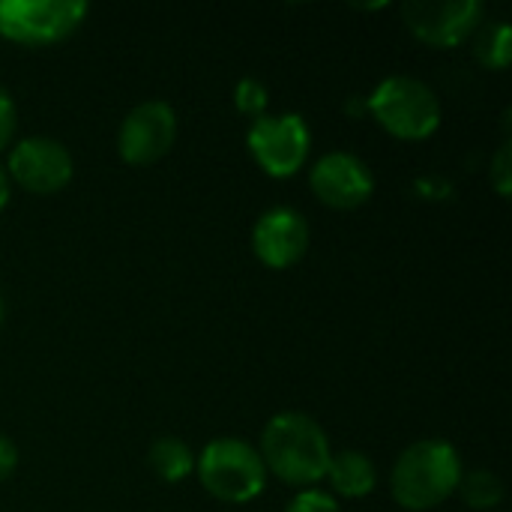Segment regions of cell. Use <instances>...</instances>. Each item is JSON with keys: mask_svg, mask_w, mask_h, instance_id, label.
Returning a JSON list of instances; mask_svg holds the SVG:
<instances>
[{"mask_svg": "<svg viewBox=\"0 0 512 512\" xmlns=\"http://www.w3.org/2000/svg\"><path fill=\"white\" fill-rule=\"evenodd\" d=\"M258 456L267 474H273L285 486L315 489V483H321L327 474L333 450L327 432L315 417L300 411H282L267 420Z\"/></svg>", "mask_w": 512, "mask_h": 512, "instance_id": "6da1fadb", "label": "cell"}, {"mask_svg": "<svg viewBox=\"0 0 512 512\" xmlns=\"http://www.w3.org/2000/svg\"><path fill=\"white\" fill-rule=\"evenodd\" d=\"M462 474V459L453 444L441 438H423L405 447L396 459L390 474V492L402 510H435L459 489Z\"/></svg>", "mask_w": 512, "mask_h": 512, "instance_id": "7a4b0ae2", "label": "cell"}, {"mask_svg": "<svg viewBox=\"0 0 512 512\" xmlns=\"http://www.w3.org/2000/svg\"><path fill=\"white\" fill-rule=\"evenodd\" d=\"M372 117L393 138L423 141L432 138L441 126V99L438 93L411 75H390L378 81L372 96L366 99Z\"/></svg>", "mask_w": 512, "mask_h": 512, "instance_id": "3957f363", "label": "cell"}, {"mask_svg": "<svg viewBox=\"0 0 512 512\" xmlns=\"http://www.w3.org/2000/svg\"><path fill=\"white\" fill-rule=\"evenodd\" d=\"M201 486L225 504H249L267 486V468L258 450L240 438H216L195 456Z\"/></svg>", "mask_w": 512, "mask_h": 512, "instance_id": "277c9868", "label": "cell"}, {"mask_svg": "<svg viewBox=\"0 0 512 512\" xmlns=\"http://www.w3.org/2000/svg\"><path fill=\"white\" fill-rule=\"evenodd\" d=\"M87 18L84 0H0V36L18 45H51Z\"/></svg>", "mask_w": 512, "mask_h": 512, "instance_id": "5b68a950", "label": "cell"}, {"mask_svg": "<svg viewBox=\"0 0 512 512\" xmlns=\"http://www.w3.org/2000/svg\"><path fill=\"white\" fill-rule=\"evenodd\" d=\"M246 144L264 174L285 180V177H294L306 165L309 147H312V132L306 126V120L294 111L264 114V117L252 120Z\"/></svg>", "mask_w": 512, "mask_h": 512, "instance_id": "8992f818", "label": "cell"}, {"mask_svg": "<svg viewBox=\"0 0 512 512\" xmlns=\"http://www.w3.org/2000/svg\"><path fill=\"white\" fill-rule=\"evenodd\" d=\"M177 141V111L165 99L138 102L117 129V153L126 165H153Z\"/></svg>", "mask_w": 512, "mask_h": 512, "instance_id": "52a82bcc", "label": "cell"}, {"mask_svg": "<svg viewBox=\"0 0 512 512\" xmlns=\"http://www.w3.org/2000/svg\"><path fill=\"white\" fill-rule=\"evenodd\" d=\"M402 15L420 42L453 48L483 24L486 6L480 0H408Z\"/></svg>", "mask_w": 512, "mask_h": 512, "instance_id": "ba28073f", "label": "cell"}, {"mask_svg": "<svg viewBox=\"0 0 512 512\" xmlns=\"http://www.w3.org/2000/svg\"><path fill=\"white\" fill-rule=\"evenodd\" d=\"M6 168H9L6 174L21 189L33 195H54L72 180L75 165L63 141L48 138V135H33V138H21L12 147Z\"/></svg>", "mask_w": 512, "mask_h": 512, "instance_id": "9c48e42d", "label": "cell"}, {"mask_svg": "<svg viewBox=\"0 0 512 512\" xmlns=\"http://www.w3.org/2000/svg\"><path fill=\"white\" fill-rule=\"evenodd\" d=\"M309 186L333 210H357L363 207L375 192V174L372 168L348 150L324 153L309 174Z\"/></svg>", "mask_w": 512, "mask_h": 512, "instance_id": "30bf717a", "label": "cell"}, {"mask_svg": "<svg viewBox=\"0 0 512 512\" xmlns=\"http://www.w3.org/2000/svg\"><path fill=\"white\" fill-rule=\"evenodd\" d=\"M252 249L258 261L270 270L294 267L309 249V222L294 207H270L258 216L252 228Z\"/></svg>", "mask_w": 512, "mask_h": 512, "instance_id": "8fae6325", "label": "cell"}, {"mask_svg": "<svg viewBox=\"0 0 512 512\" xmlns=\"http://www.w3.org/2000/svg\"><path fill=\"white\" fill-rule=\"evenodd\" d=\"M333 486L336 495L342 498H366L375 483H378V471L369 462V456H363L360 450H342L330 456L327 474H324Z\"/></svg>", "mask_w": 512, "mask_h": 512, "instance_id": "7c38bea8", "label": "cell"}, {"mask_svg": "<svg viewBox=\"0 0 512 512\" xmlns=\"http://www.w3.org/2000/svg\"><path fill=\"white\" fill-rule=\"evenodd\" d=\"M147 462L153 468V474L162 483H183L186 477L195 474V453L189 450L186 441L174 438V435H162L150 444Z\"/></svg>", "mask_w": 512, "mask_h": 512, "instance_id": "4fadbf2b", "label": "cell"}, {"mask_svg": "<svg viewBox=\"0 0 512 512\" xmlns=\"http://www.w3.org/2000/svg\"><path fill=\"white\" fill-rule=\"evenodd\" d=\"M456 492L462 495V501L471 510H495L504 501V483H501V477L495 471H486V468H477V471L462 474Z\"/></svg>", "mask_w": 512, "mask_h": 512, "instance_id": "5bb4252c", "label": "cell"}, {"mask_svg": "<svg viewBox=\"0 0 512 512\" xmlns=\"http://www.w3.org/2000/svg\"><path fill=\"white\" fill-rule=\"evenodd\" d=\"M477 60L489 69H507L512 60V30L507 21H489L480 27L477 36V48H474Z\"/></svg>", "mask_w": 512, "mask_h": 512, "instance_id": "9a60e30c", "label": "cell"}, {"mask_svg": "<svg viewBox=\"0 0 512 512\" xmlns=\"http://www.w3.org/2000/svg\"><path fill=\"white\" fill-rule=\"evenodd\" d=\"M234 105H237L240 114H246L252 120L264 117L267 114V105H270V93H267L264 81H258L252 75L240 78L237 87H234Z\"/></svg>", "mask_w": 512, "mask_h": 512, "instance_id": "2e32d148", "label": "cell"}, {"mask_svg": "<svg viewBox=\"0 0 512 512\" xmlns=\"http://www.w3.org/2000/svg\"><path fill=\"white\" fill-rule=\"evenodd\" d=\"M489 180H492V189L501 195V198H510L512 192V141L507 138L498 153L492 156V168H489Z\"/></svg>", "mask_w": 512, "mask_h": 512, "instance_id": "e0dca14e", "label": "cell"}, {"mask_svg": "<svg viewBox=\"0 0 512 512\" xmlns=\"http://www.w3.org/2000/svg\"><path fill=\"white\" fill-rule=\"evenodd\" d=\"M285 512H342L339 501L330 495V492H321V489H303Z\"/></svg>", "mask_w": 512, "mask_h": 512, "instance_id": "ac0fdd59", "label": "cell"}, {"mask_svg": "<svg viewBox=\"0 0 512 512\" xmlns=\"http://www.w3.org/2000/svg\"><path fill=\"white\" fill-rule=\"evenodd\" d=\"M15 120H18L15 102H12L9 90L0 84V150L12 141V135H15Z\"/></svg>", "mask_w": 512, "mask_h": 512, "instance_id": "d6986e66", "label": "cell"}, {"mask_svg": "<svg viewBox=\"0 0 512 512\" xmlns=\"http://www.w3.org/2000/svg\"><path fill=\"white\" fill-rule=\"evenodd\" d=\"M15 465H18V447L9 438L0 435V483L12 477Z\"/></svg>", "mask_w": 512, "mask_h": 512, "instance_id": "ffe728a7", "label": "cell"}, {"mask_svg": "<svg viewBox=\"0 0 512 512\" xmlns=\"http://www.w3.org/2000/svg\"><path fill=\"white\" fill-rule=\"evenodd\" d=\"M9 195H12V192H9V174H6V168L0 165V210L9 204Z\"/></svg>", "mask_w": 512, "mask_h": 512, "instance_id": "44dd1931", "label": "cell"}, {"mask_svg": "<svg viewBox=\"0 0 512 512\" xmlns=\"http://www.w3.org/2000/svg\"><path fill=\"white\" fill-rule=\"evenodd\" d=\"M3 315H6V309H3V297H0V327H3Z\"/></svg>", "mask_w": 512, "mask_h": 512, "instance_id": "7402d4cb", "label": "cell"}]
</instances>
